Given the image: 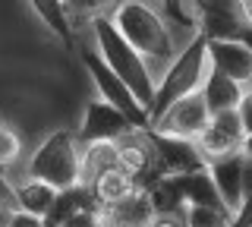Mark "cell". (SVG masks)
<instances>
[{"instance_id": "1", "label": "cell", "mask_w": 252, "mask_h": 227, "mask_svg": "<svg viewBox=\"0 0 252 227\" xmlns=\"http://www.w3.org/2000/svg\"><path fill=\"white\" fill-rule=\"evenodd\" d=\"M94 38H98V54L107 60V66L114 69L126 85H129V92L139 98V104L148 111L158 85H155L152 73H148V66H145V57H142V54L132 48L120 32H117V26H114L110 16H94Z\"/></svg>"}, {"instance_id": "2", "label": "cell", "mask_w": 252, "mask_h": 227, "mask_svg": "<svg viewBox=\"0 0 252 227\" xmlns=\"http://www.w3.org/2000/svg\"><path fill=\"white\" fill-rule=\"evenodd\" d=\"M205 76H208V38L199 32L189 41V48L170 64L167 76H164L161 85L155 89L152 107H148V127H155V123L167 114V107H173L180 98L199 92Z\"/></svg>"}, {"instance_id": "3", "label": "cell", "mask_w": 252, "mask_h": 227, "mask_svg": "<svg viewBox=\"0 0 252 227\" xmlns=\"http://www.w3.org/2000/svg\"><path fill=\"white\" fill-rule=\"evenodd\" d=\"M114 26L126 41L136 48L142 57L167 60L173 54V38L164 26V19L158 16L152 6H145L142 0H126L114 10Z\"/></svg>"}, {"instance_id": "4", "label": "cell", "mask_w": 252, "mask_h": 227, "mask_svg": "<svg viewBox=\"0 0 252 227\" xmlns=\"http://www.w3.org/2000/svg\"><path fill=\"white\" fill-rule=\"evenodd\" d=\"M29 177L44 180L54 190H69L82 183V152L76 145V136L66 130H57L38 145V152L29 161Z\"/></svg>"}, {"instance_id": "5", "label": "cell", "mask_w": 252, "mask_h": 227, "mask_svg": "<svg viewBox=\"0 0 252 227\" xmlns=\"http://www.w3.org/2000/svg\"><path fill=\"white\" fill-rule=\"evenodd\" d=\"M79 54H82V64H85V69H89V76L94 79V85H98L101 98L110 101L114 107H120V111L129 117L139 130H148V111L139 104V98L129 92V85H126L120 76L107 66V60L101 57L98 51H85V48L79 51Z\"/></svg>"}, {"instance_id": "6", "label": "cell", "mask_w": 252, "mask_h": 227, "mask_svg": "<svg viewBox=\"0 0 252 227\" xmlns=\"http://www.w3.org/2000/svg\"><path fill=\"white\" fill-rule=\"evenodd\" d=\"M148 139L155 145V170L161 177H180L189 170L208 167V158L199 152L195 139H180V136H167V132L148 130Z\"/></svg>"}, {"instance_id": "7", "label": "cell", "mask_w": 252, "mask_h": 227, "mask_svg": "<svg viewBox=\"0 0 252 227\" xmlns=\"http://www.w3.org/2000/svg\"><path fill=\"white\" fill-rule=\"evenodd\" d=\"M199 29L208 38H236L240 29L252 19L246 0H195Z\"/></svg>"}, {"instance_id": "8", "label": "cell", "mask_w": 252, "mask_h": 227, "mask_svg": "<svg viewBox=\"0 0 252 227\" xmlns=\"http://www.w3.org/2000/svg\"><path fill=\"white\" fill-rule=\"evenodd\" d=\"M129 130H139V127L120 111V107H114L104 98H94V101H89V107H85L82 127H79V139H82L85 145H92V142H117V139L126 136Z\"/></svg>"}, {"instance_id": "9", "label": "cell", "mask_w": 252, "mask_h": 227, "mask_svg": "<svg viewBox=\"0 0 252 227\" xmlns=\"http://www.w3.org/2000/svg\"><path fill=\"white\" fill-rule=\"evenodd\" d=\"M211 123V111L205 104L202 92H192V95L180 98L173 107H167V114L148 130L167 132V136H180V139H195L199 132Z\"/></svg>"}, {"instance_id": "10", "label": "cell", "mask_w": 252, "mask_h": 227, "mask_svg": "<svg viewBox=\"0 0 252 227\" xmlns=\"http://www.w3.org/2000/svg\"><path fill=\"white\" fill-rule=\"evenodd\" d=\"M195 145H199V152L208 161L240 152V145H243V120H240V111L211 114V123L199 132V136H195Z\"/></svg>"}, {"instance_id": "11", "label": "cell", "mask_w": 252, "mask_h": 227, "mask_svg": "<svg viewBox=\"0 0 252 227\" xmlns=\"http://www.w3.org/2000/svg\"><path fill=\"white\" fill-rule=\"evenodd\" d=\"M114 148H117L120 167L136 177V186L145 190L155 177H161L155 170V145H152V139H148V130H129L126 136H120L114 142Z\"/></svg>"}, {"instance_id": "12", "label": "cell", "mask_w": 252, "mask_h": 227, "mask_svg": "<svg viewBox=\"0 0 252 227\" xmlns=\"http://www.w3.org/2000/svg\"><path fill=\"white\" fill-rule=\"evenodd\" d=\"M208 64L236 82H252V51L246 44H240L236 38H211Z\"/></svg>"}, {"instance_id": "13", "label": "cell", "mask_w": 252, "mask_h": 227, "mask_svg": "<svg viewBox=\"0 0 252 227\" xmlns=\"http://www.w3.org/2000/svg\"><path fill=\"white\" fill-rule=\"evenodd\" d=\"M101 218H104V227H148L158 215H155V205L148 199V193L142 186H136L120 202L101 208Z\"/></svg>"}, {"instance_id": "14", "label": "cell", "mask_w": 252, "mask_h": 227, "mask_svg": "<svg viewBox=\"0 0 252 227\" xmlns=\"http://www.w3.org/2000/svg\"><path fill=\"white\" fill-rule=\"evenodd\" d=\"M208 170L218 183V193H220V199H224V205L230 211H236L243 205V152H233V155L208 161Z\"/></svg>"}, {"instance_id": "15", "label": "cell", "mask_w": 252, "mask_h": 227, "mask_svg": "<svg viewBox=\"0 0 252 227\" xmlns=\"http://www.w3.org/2000/svg\"><path fill=\"white\" fill-rule=\"evenodd\" d=\"M199 92H202V98H205V104H208L211 114L236 111V107H240V98H243V82L230 79V76L220 73V69H211V73L205 76Z\"/></svg>"}, {"instance_id": "16", "label": "cell", "mask_w": 252, "mask_h": 227, "mask_svg": "<svg viewBox=\"0 0 252 227\" xmlns=\"http://www.w3.org/2000/svg\"><path fill=\"white\" fill-rule=\"evenodd\" d=\"M89 186H92L94 199H98V205L104 208V205H114V202H120L123 195H129L136 190V177H132L129 170H123L120 161H117V164H110V167H104L101 174H94Z\"/></svg>"}, {"instance_id": "17", "label": "cell", "mask_w": 252, "mask_h": 227, "mask_svg": "<svg viewBox=\"0 0 252 227\" xmlns=\"http://www.w3.org/2000/svg\"><path fill=\"white\" fill-rule=\"evenodd\" d=\"M180 190H183V202L186 205H211V208H227L224 199L218 193V183L211 177L208 167H199V170H189V174H180L177 177Z\"/></svg>"}, {"instance_id": "18", "label": "cell", "mask_w": 252, "mask_h": 227, "mask_svg": "<svg viewBox=\"0 0 252 227\" xmlns=\"http://www.w3.org/2000/svg\"><path fill=\"white\" fill-rule=\"evenodd\" d=\"M57 193L60 190H54L51 183H44V180H35V177H29L22 186H16L13 195H16V205L19 208H26L32 211V215H47L54 205V199H57Z\"/></svg>"}, {"instance_id": "19", "label": "cell", "mask_w": 252, "mask_h": 227, "mask_svg": "<svg viewBox=\"0 0 252 227\" xmlns=\"http://www.w3.org/2000/svg\"><path fill=\"white\" fill-rule=\"evenodd\" d=\"M145 193H148V199H152V205H155V215H180V211L186 208V202H183V190H180V183H177V177H155L152 183L145 186Z\"/></svg>"}, {"instance_id": "20", "label": "cell", "mask_w": 252, "mask_h": 227, "mask_svg": "<svg viewBox=\"0 0 252 227\" xmlns=\"http://www.w3.org/2000/svg\"><path fill=\"white\" fill-rule=\"evenodd\" d=\"M32 10L41 16V22L63 44H73V22H69V13L63 6V0H32Z\"/></svg>"}, {"instance_id": "21", "label": "cell", "mask_w": 252, "mask_h": 227, "mask_svg": "<svg viewBox=\"0 0 252 227\" xmlns=\"http://www.w3.org/2000/svg\"><path fill=\"white\" fill-rule=\"evenodd\" d=\"M230 208H211V205H186L183 227H230Z\"/></svg>"}, {"instance_id": "22", "label": "cell", "mask_w": 252, "mask_h": 227, "mask_svg": "<svg viewBox=\"0 0 252 227\" xmlns=\"http://www.w3.org/2000/svg\"><path fill=\"white\" fill-rule=\"evenodd\" d=\"M117 0H63V6H66L69 16H104V13L114 6Z\"/></svg>"}, {"instance_id": "23", "label": "cell", "mask_w": 252, "mask_h": 227, "mask_svg": "<svg viewBox=\"0 0 252 227\" xmlns=\"http://www.w3.org/2000/svg\"><path fill=\"white\" fill-rule=\"evenodd\" d=\"M19 152H22V139L16 136L13 130L0 127V167L13 164L16 158H19Z\"/></svg>"}, {"instance_id": "24", "label": "cell", "mask_w": 252, "mask_h": 227, "mask_svg": "<svg viewBox=\"0 0 252 227\" xmlns=\"http://www.w3.org/2000/svg\"><path fill=\"white\" fill-rule=\"evenodd\" d=\"M60 227H104V218H101V208H79Z\"/></svg>"}, {"instance_id": "25", "label": "cell", "mask_w": 252, "mask_h": 227, "mask_svg": "<svg viewBox=\"0 0 252 227\" xmlns=\"http://www.w3.org/2000/svg\"><path fill=\"white\" fill-rule=\"evenodd\" d=\"M164 3V10H167V16L173 22H180L183 29H192L195 26V19H192V13L186 10V0H161Z\"/></svg>"}, {"instance_id": "26", "label": "cell", "mask_w": 252, "mask_h": 227, "mask_svg": "<svg viewBox=\"0 0 252 227\" xmlns=\"http://www.w3.org/2000/svg\"><path fill=\"white\" fill-rule=\"evenodd\" d=\"M10 227H47L41 215H32L26 208H16L10 215Z\"/></svg>"}, {"instance_id": "27", "label": "cell", "mask_w": 252, "mask_h": 227, "mask_svg": "<svg viewBox=\"0 0 252 227\" xmlns=\"http://www.w3.org/2000/svg\"><path fill=\"white\" fill-rule=\"evenodd\" d=\"M230 227H252V193H249V195H243V205L233 211Z\"/></svg>"}, {"instance_id": "28", "label": "cell", "mask_w": 252, "mask_h": 227, "mask_svg": "<svg viewBox=\"0 0 252 227\" xmlns=\"http://www.w3.org/2000/svg\"><path fill=\"white\" fill-rule=\"evenodd\" d=\"M236 111H240V120H243V136H252V92H243Z\"/></svg>"}, {"instance_id": "29", "label": "cell", "mask_w": 252, "mask_h": 227, "mask_svg": "<svg viewBox=\"0 0 252 227\" xmlns=\"http://www.w3.org/2000/svg\"><path fill=\"white\" fill-rule=\"evenodd\" d=\"M252 193V158L243 155V195Z\"/></svg>"}, {"instance_id": "30", "label": "cell", "mask_w": 252, "mask_h": 227, "mask_svg": "<svg viewBox=\"0 0 252 227\" xmlns=\"http://www.w3.org/2000/svg\"><path fill=\"white\" fill-rule=\"evenodd\" d=\"M236 41H240V44H246V48L252 51V19H249L246 26L240 29V35H236Z\"/></svg>"}, {"instance_id": "31", "label": "cell", "mask_w": 252, "mask_h": 227, "mask_svg": "<svg viewBox=\"0 0 252 227\" xmlns=\"http://www.w3.org/2000/svg\"><path fill=\"white\" fill-rule=\"evenodd\" d=\"M148 227H183V224H177L170 215H158V218H155V221L148 224Z\"/></svg>"}, {"instance_id": "32", "label": "cell", "mask_w": 252, "mask_h": 227, "mask_svg": "<svg viewBox=\"0 0 252 227\" xmlns=\"http://www.w3.org/2000/svg\"><path fill=\"white\" fill-rule=\"evenodd\" d=\"M10 215H13V208H10V205H3V199H0V227L10 224Z\"/></svg>"}, {"instance_id": "33", "label": "cell", "mask_w": 252, "mask_h": 227, "mask_svg": "<svg viewBox=\"0 0 252 227\" xmlns=\"http://www.w3.org/2000/svg\"><path fill=\"white\" fill-rule=\"evenodd\" d=\"M6 195H13V190L3 183V177H0V199H6Z\"/></svg>"}, {"instance_id": "34", "label": "cell", "mask_w": 252, "mask_h": 227, "mask_svg": "<svg viewBox=\"0 0 252 227\" xmlns=\"http://www.w3.org/2000/svg\"><path fill=\"white\" fill-rule=\"evenodd\" d=\"M6 227H10V224H6Z\"/></svg>"}]
</instances>
